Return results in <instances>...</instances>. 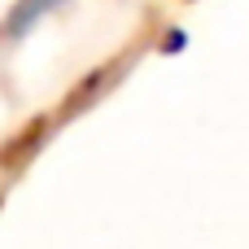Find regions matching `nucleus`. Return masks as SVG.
Segmentation results:
<instances>
[{
  "instance_id": "obj_1",
  "label": "nucleus",
  "mask_w": 249,
  "mask_h": 249,
  "mask_svg": "<svg viewBox=\"0 0 249 249\" xmlns=\"http://www.w3.org/2000/svg\"><path fill=\"white\" fill-rule=\"evenodd\" d=\"M57 4H66V0H18V9H13V18H9V31H13V35H26V26L39 22L44 13H53Z\"/></svg>"
}]
</instances>
